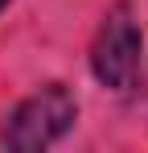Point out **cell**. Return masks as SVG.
Instances as JSON below:
<instances>
[{"label": "cell", "instance_id": "cell-1", "mask_svg": "<svg viewBox=\"0 0 148 153\" xmlns=\"http://www.w3.org/2000/svg\"><path fill=\"white\" fill-rule=\"evenodd\" d=\"M74 116H78V103L66 87H41L37 95H29L21 100L12 112H8V120L0 128V145L12 153H37L53 145L66 128L74 124Z\"/></svg>", "mask_w": 148, "mask_h": 153}, {"label": "cell", "instance_id": "cell-3", "mask_svg": "<svg viewBox=\"0 0 148 153\" xmlns=\"http://www.w3.org/2000/svg\"><path fill=\"white\" fill-rule=\"evenodd\" d=\"M4 4H8V0H0V8H4Z\"/></svg>", "mask_w": 148, "mask_h": 153}, {"label": "cell", "instance_id": "cell-2", "mask_svg": "<svg viewBox=\"0 0 148 153\" xmlns=\"http://www.w3.org/2000/svg\"><path fill=\"white\" fill-rule=\"evenodd\" d=\"M91 71L111 91H127L136 83V71H140V29L132 21L127 4H115L103 17V25L95 33V46H91Z\"/></svg>", "mask_w": 148, "mask_h": 153}]
</instances>
